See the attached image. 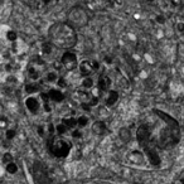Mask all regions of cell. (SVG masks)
<instances>
[{"label": "cell", "mask_w": 184, "mask_h": 184, "mask_svg": "<svg viewBox=\"0 0 184 184\" xmlns=\"http://www.w3.org/2000/svg\"><path fill=\"white\" fill-rule=\"evenodd\" d=\"M117 100H119V92L111 90V91L109 92L107 97H106V106H107V107L114 106V105L117 102Z\"/></svg>", "instance_id": "5bb4252c"}, {"label": "cell", "mask_w": 184, "mask_h": 184, "mask_svg": "<svg viewBox=\"0 0 184 184\" xmlns=\"http://www.w3.org/2000/svg\"><path fill=\"white\" fill-rule=\"evenodd\" d=\"M99 67H100V65L94 61V62H92V68H94V71H97V70H99Z\"/></svg>", "instance_id": "d590c367"}, {"label": "cell", "mask_w": 184, "mask_h": 184, "mask_svg": "<svg viewBox=\"0 0 184 184\" xmlns=\"http://www.w3.org/2000/svg\"><path fill=\"white\" fill-rule=\"evenodd\" d=\"M5 169H7V173H9V174H15V173H18V165H17L14 162L7 164V165H5Z\"/></svg>", "instance_id": "ffe728a7"}, {"label": "cell", "mask_w": 184, "mask_h": 184, "mask_svg": "<svg viewBox=\"0 0 184 184\" xmlns=\"http://www.w3.org/2000/svg\"><path fill=\"white\" fill-rule=\"evenodd\" d=\"M94 86V81H92L90 77H86L83 81H82V87L83 88H91Z\"/></svg>", "instance_id": "603a6c76"}, {"label": "cell", "mask_w": 184, "mask_h": 184, "mask_svg": "<svg viewBox=\"0 0 184 184\" xmlns=\"http://www.w3.org/2000/svg\"><path fill=\"white\" fill-rule=\"evenodd\" d=\"M88 20L90 19L86 10L81 7H73L67 13V23L75 29L86 27L88 24Z\"/></svg>", "instance_id": "3957f363"}, {"label": "cell", "mask_w": 184, "mask_h": 184, "mask_svg": "<svg viewBox=\"0 0 184 184\" xmlns=\"http://www.w3.org/2000/svg\"><path fill=\"white\" fill-rule=\"evenodd\" d=\"M7 38H8V41H10V42H15V41H17V33L13 32V30H9V32L7 33Z\"/></svg>", "instance_id": "4316f807"}, {"label": "cell", "mask_w": 184, "mask_h": 184, "mask_svg": "<svg viewBox=\"0 0 184 184\" xmlns=\"http://www.w3.org/2000/svg\"><path fill=\"white\" fill-rule=\"evenodd\" d=\"M144 154L146 155L149 163H150L153 167H159V165H160L162 159H160V157H159V154H158V151L155 150L154 146H148V148H145V149H144Z\"/></svg>", "instance_id": "52a82bcc"}, {"label": "cell", "mask_w": 184, "mask_h": 184, "mask_svg": "<svg viewBox=\"0 0 184 184\" xmlns=\"http://www.w3.org/2000/svg\"><path fill=\"white\" fill-rule=\"evenodd\" d=\"M25 91L28 94H36V92L39 91V86L37 83H28L25 85Z\"/></svg>", "instance_id": "ac0fdd59"}, {"label": "cell", "mask_w": 184, "mask_h": 184, "mask_svg": "<svg viewBox=\"0 0 184 184\" xmlns=\"http://www.w3.org/2000/svg\"><path fill=\"white\" fill-rule=\"evenodd\" d=\"M13 162V155H12V153H5V154L3 155V163L7 165V164H9V163H12Z\"/></svg>", "instance_id": "cb8c5ba5"}, {"label": "cell", "mask_w": 184, "mask_h": 184, "mask_svg": "<svg viewBox=\"0 0 184 184\" xmlns=\"http://www.w3.org/2000/svg\"><path fill=\"white\" fill-rule=\"evenodd\" d=\"M61 63L63 65V67L67 70V71H73L76 70L77 67V56L73 53V52H65L62 54V58H61Z\"/></svg>", "instance_id": "8992f818"}, {"label": "cell", "mask_w": 184, "mask_h": 184, "mask_svg": "<svg viewBox=\"0 0 184 184\" xmlns=\"http://www.w3.org/2000/svg\"><path fill=\"white\" fill-rule=\"evenodd\" d=\"M43 106H44V109H46V111H47V112H51V111H52V107L49 106V102L43 104Z\"/></svg>", "instance_id": "e575fe53"}, {"label": "cell", "mask_w": 184, "mask_h": 184, "mask_svg": "<svg viewBox=\"0 0 184 184\" xmlns=\"http://www.w3.org/2000/svg\"><path fill=\"white\" fill-rule=\"evenodd\" d=\"M28 77L30 80H38L41 77V73L34 67H29V70H28Z\"/></svg>", "instance_id": "e0dca14e"}, {"label": "cell", "mask_w": 184, "mask_h": 184, "mask_svg": "<svg viewBox=\"0 0 184 184\" xmlns=\"http://www.w3.org/2000/svg\"><path fill=\"white\" fill-rule=\"evenodd\" d=\"M136 140L140 148L151 146V128L148 124H141L136 130Z\"/></svg>", "instance_id": "5b68a950"}, {"label": "cell", "mask_w": 184, "mask_h": 184, "mask_svg": "<svg viewBox=\"0 0 184 184\" xmlns=\"http://www.w3.org/2000/svg\"><path fill=\"white\" fill-rule=\"evenodd\" d=\"M33 178L37 184H52V178L46 165L38 160H36L33 164Z\"/></svg>", "instance_id": "277c9868"}, {"label": "cell", "mask_w": 184, "mask_h": 184, "mask_svg": "<svg viewBox=\"0 0 184 184\" xmlns=\"http://www.w3.org/2000/svg\"><path fill=\"white\" fill-rule=\"evenodd\" d=\"M119 138L122 143H129L131 140V133L128 128H121L119 130Z\"/></svg>", "instance_id": "9a60e30c"}, {"label": "cell", "mask_w": 184, "mask_h": 184, "mask_svg": "<svg viewBox=\"0 0 184 184\" xmlns=\"http://www.w3.org/2000/svg\"><path fill=\"white\" fill-rule=\"evenodd\" d=\"M37 130H38L39 136H43V135H44V128H43V126H38V128H37Z\"/></svg>", "instance_id": "836d02e7"}, {"label": "cell", "mask_w": 184, "mask_h": 184, "mask_svg": "<svg viewBox=\"0 0 184 184\" xmlns=\"http://www.w3.org/2000/svg\"><path fill=\"white\" fill-rule=\"evenodd\" d=\"M62 122L68 129H75L77 126V119H75V117H66V119H63Z\"/></svg>", "instance_id": "2e32d148"}, {"label": "cell", "mask_w": 184, "mask_h": 184, "mask_svg": "<svg viewBox=\"0 0 184 184\" xmlns=\"http://www.w3.org/2000/svg\"><path fill=\"white\" fill-rule=\"evenodd\" d=\"M49 43L59 49H70L77 44V33L68 23H54L48 30Z\"/></svg>", "instance_id": "6da1fadb"}, {"label": "cell", "mask_w": 184, "mask_h": 184, "mask_svg": "<svg viewBox=\"0 0 184 184\" xmlns=\"http://www.w3.org/2000/svg\"><path fill=\"white\" fill-rule=\"evenodd\" d=\"M42 2H43L44 4H49V3L52 2V0H42Z\"/></svg>", "instance_id": "ab89813d"}, {"label": "cell", "mask_w": 184, "mask_h": 184, "mask_svg": "<svg viewBox=\"0 0 184 184\" xmlns=\"http://www.w3.org/2000/svg\"><path fill=\"white\" fill-rule=\"evenodd\" d=\"M92 131H94V134L101 136V135H105L106 134L107 128H106L104 121H95L94 124H92Z\"/></svg>", "instance_id": "9c48e42d"}, {"label": "cell", "mask_w": 184, "mask_h": 184, "mask_svg": "<svg viewBox=\"0 0 184 184\" xmlns=\"http://www.w3.org/2000/svg\"><path fill=\"white\" fill-rule=\"evenodd\" d=\"M67 130H68V128L63 124V122H61V124H58V125L56 126V131H57V134H58L59 136H61V135H63V134H66Z\"/></svg>", "instance_id": "44dd1931"}, {"label": "cell", "mask_w": 184, "mask_h": 184, "mask_svg": "<svg viewBox=\"0 0 184 184\" xmlns=\"http://www.w3.org/2000/svg\"><path fill=\"white\" fill-rule=\"evenodd\" d=\"M25 106H27V109L32 112V114H36L38 110H39V107H41V105H39V101L36 99V97H28L27 100H25Z\"/></svg>", "instance_id": "ba28073f"}, {"label": "cell", "mask_w": 184, "mask_h": 184, "mask_svg": "<svg viewBox=\"0 0 184 184\" xmlns=\"http://www.w3.org/2000/svg\"><path fill=\"white\" fill-rule=\"evenodd\" d=\"M97 104H99V99H97L96 96H91L90 100H88V102H87L86 105H88L90 107H94V106H96Z\"/></svg>", "instance_id": "d4e9b609"}, {"label": "cell", "mask_w": 184, "mask_h": 184, "mask_svg": "<svg viewBox=\"0 0 184 184\" xmlns=\"http://www.w3.org/2000/svg\"><path fill=\"white\" fill-rule=\"evenodd\" d=\"M110 87H111V78L109 76H105V75L100 76V78H99V88L102 92H106V91L110 90Z\"/></svg>", "instance_id": "7c38bea8"}, {"label": "cell", "mask_w": 184, "mask_h": 184, "mask_svg": "<svg viewBox=\"0 0 184 184\" xmlns=\"http://www.w3.org/2000/svg\"><path fill=\"white\" fill-rule=\"evenodd\" d=\"M52 44L51 43H46V44H43V49H42V52L43 53H46V54H49V53H52Z\"/></svg>", "instance_id": "83f0119b"}, {"label": "cell", "mask_w": 184, "mask_h": 184, "mask_svg": "<svg viewBox=\"0 0 184 184\" xmlns=\"http://www.w3.org/2000/svg\"><path fill=\"white\" fill-rule=\"evenodd\" d=\"M157 22H158L159 24H164V23H165V18H164L163 15H158V17H157Z\"/></svg>", "instance_id": "d6a6232c"}, {"label": "cell", "mask_w": 184, "mask_h": 184, "mask_svg": "<svg viewBox=\"0 0 184 184\" xmlns=\"http://www.w3.org/2000/svg\"><path fill=\"white\" fill-rule=\"evenodd\" d=\"M48 131H49V134H51V136H53V134L56 133V126L54 125H52V124H49V126H48Z\"/></svg>", "instance_id": "1f68e13d"}, {"label": "cell", "mask_w": 184, "mask_h": 184, "mask_svg": "<svg viewBox=\"0 0 184 184\" xmlns=\"http://www.w3.org/2000/svg\"><path fill=\"white\" fill-rule=\"evenodd\" d=\"M72 138H76V139L82 138V133H81L80 130H73V131H72Z\"/></svg>", "instance_id": "4dcf8cb0"}, {"label": "cell", "mask_w": 184, "mask_h": 184, "mask_svg": "<svg viewBox=\"0 0 184 184\" xmlns=\"http://www.w3.org/2000/svg\"><path fill=\"white\" fill-rule=\"evenodd\" d=\"M78 68H80L81 76H83V77H88L92 73V71H94V68H92V63L88 62V61H83V62L78 66Z\"/></svg>", "instance_id": "8fae6325"}, {"label": "cell", "mask_w": 184, "mask_h": 184, "mask_svg": "<svg viewBox=\"0 0 184 184\" xmlns=\"http://www.w3.org/2000/svg\"><path fill=\"white\" fill-rule=\"evenodd\" d=\"M2 3H3V0H0V4H2Z\"/></svg>", "instance_id": "b9f144b4"}, {"label": "cell", "mask_w": 184, "mask_h": 184, "mask_svg": "<svg viewBox=\"0 0 184 184\" xmlns=\"http://www.w3.org/2000/svg\"><path fill=\"white\" fill-rule=\"evenodd\" d=\"M48 96H49V100L51 101H54V102H61V101L65 100V95L59 90H56V88L49 90Z\"/></svg>", "instance_id": "4fadbf2b"}, {"label": "cell", "mask_w": 184, "mask_h": 184, "mask_svg": "<svg viewBox=\"0 0 184 184\" xmlns=\"http://www.w3.org/2000/svg\"><path fill=\"white\" fill-rule=\"evenodd\" d=\"M129 160L134 164H143L144 160H145V154L139 150H135L133 153H130L129 154Z\"/></svg>", "instance_id": "30bf717a"}, {"label": "cell", "mask_w": 184, "mask_h": 184, "mask_svg": "<svg viewBox=\"0 0 184 184\" xmlns=\"http://www.w3.org/2000/svg\"><path fill=\"white\" fill-rule=\"evenodd\" d=\"M57 83H58V87H61V88L67 87V82H66L65 78H58V80H57Z\"/></svg>", "instance_id": "f1b7e54d"}, {"label": "cell", "mask_w": 184, "mask_h": 184, "mask_svg": "<svg viewBox=\"0 0 184 184\" xmlns=\"http://www.w3.org/2000/svg\"><path fill=\"white\" fill-rule=\"evenodd\" d=\"M46 80H47L48 82H54V81H57V80H58V75H57V72H56V71H49V72H47V75H46Z\"/></svg>", "instance_id": "7402d4cb"}, {"label": "cell", "mask_w": 184, "mask_h": 184, "mask_svg": "<svg viewBox=\"0 0 184 184\" xmlns=\"http://www.w3.org/2000/svg\"><path fill=\"white\" fill-rule=\"evenodd\" d=\"M180 182H182V184H184V178H183V179H182Z\"/></svg>", "instance_id": "60d3db41"}, {"label": "cell", "mask_w": 184, "mask_h": 184, "mask_svg": "<svg viewBox=\"0 0 184 184\" xmlns=\"http://www.w3.org/2000/svg\"><path fill=\"white\" fill-rule=\"evenodd\" d=\"M15 134H17V131H15L14 129H9V130H7V133H5V138H7V140H12V139H14Z\"/></svg>", "instance_id": "484cf974"}, {"label": "cell", "mask_w": 184, "mask_h": 184, "mask_svg": "<svg viewBox=\"0 0 184 184\" xmlns=\"http://www.w3.org/2000/svg\"><path fill=\"white\" fill-rule=\"evenodd\" d=\"M41 99L43 100V104H47V102H49V101H51V100H49L48 94H41Z\"/></svg>", "instance_id": "f546056e"}, {"label": "cell", "mask_w": 184, "mask_h": 184, "mask_svg": "<svg viewBox=\"0 0 184 184\" xmlns=\"http://www.w3.org/2000/svg\"><path fill=\"white\" fill-rule=\"evenodd\" d=\"M7 124H8V122H7L5 119H3V121H2V119H0V128H5Z\"/></svg>", "instance_id": "8d00e7d4"}, {"label": "cell", "mask_w": 184, "mask_h": 184, "mask_svg": "<svg viewBox=\"0 0 184 184\" xmlns=\"http://www.w3.org/2000/svg\"><path fill=\"white\" fill-rule=\"evenodd\" d=\"M48 150L56 158H67L71 153V144L62 136H51L48 140Z\"/></svg>", "instance_id": "7a4b0ae2"}, {"label": "cell", "mask_w": 184, "mask_h": 184, "mask_svg": "<svg viewBox=\"0 0 184 184\" xmlns=\"http://www.w3.org/2000/svg\"><path fill=\"white\" fill-rule=\"evenodd\" d=\"M88 124V117L87 116H85V115H81L80 117H77V126L78 128H85L86 125Z\"/></svg>", "instance_id": "d6986e66"}, {"label": "cell", "mask_w": 184, "mask_h": 184, "mask_svg": "<svg viewBox=\"0 0 184 184\" xmlns=\"http://www.w3.org/2000/svg\"><path fill=\"white\" fill-rule=\"evenodd\" d=\"M106 62H107V63H112V61H111L110 57H106Z\"/></svg>", "instance_id": "f35d334b"}, {"label": "cell", "mask_w": 184, "mask_h": 184, "mask_svg": "<svg viewBox=\"0 0 184 184\" xmlns=\"http://www.w3.org/2000/svg\"><path fill=\"white\" fill-rule=\"evenodd\" d=\"M8 81H9V82H13V83H15V82H17V78H15L14 76H9V77H8Z\"/></svg>", "instance_id": "74e56055"}]
</instances>
